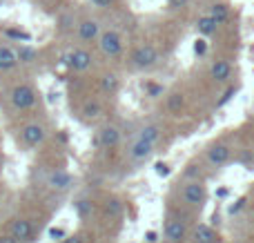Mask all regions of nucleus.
<instances>
[{"label": "nucleus", "mask_w": 254, "mask_h": 243, "mask_svg": "<svg viewBox=\"0 0 254 243\" xmlns=\"http://www.w3.org/2000/svg\"><path fill=\"white\" fill-rule=\"evenodd\" d=\"M181 199H183V203L190 205V208L201 210L207 201V187L203 185L201 181H190L181 187Z\"/></svg>", "instance_id": "nucleus-6"}, {"label": "nucleus", "mask_w": 254, "mask_h": 243, "mask_svg": "<svg viewBox=\"0 0 254 243\" xmlns=\"http://www.w3.org/2000/svg\"><path fill=\"white\" fill-rule=\"evenodd\" d=\"M36 98H38V94H36V89L29 83H18L9 92V103H11V107L16 112L31 110L36 105Z\"/></svg>", "instance_id": "nucleus-3"}, {"label": "nucleus", "mask_w": 254, "mask_h": 243, "mask_svg": "<svg viewBox=\"0 0 254 243\" xmlns=\"http://www.w3.org/2000/svg\"><path fill=\"white\" fill-rule=\"evenodd\" d=\"M98 145L101 150H116L121 145V129L116 125H103L98 132Z\"/></svg>", "instance_id": "nucleus-12"}, {"label": "nucleus", "mask_w": 254, "mask_h": 243, "mask_svg": "<svg viewBox=\"0 0 254 243\" xmlns=\"http://www.w3.org/2000/svg\"><path fill=\"white\" fill-rule=\"evenodd\" d=\"M103 31V25L98 18L94 16H85L80 18L78 22H76V38H78L80 45H92L98 40V36H101Z\"/></svg>", "instance_id": "nucleus-5"}, {"label": "nucleus", "mask_w": 254, "mask_h": 243, "mask_svg": "<svg viewBox=\"0 0 254 243\" xmlns=\"http://www.w3.org/2000/svg\"><path fill=\"white\" fill-rule=\"evenodd\" d=\"M20 141L25 147L34 150V147H40L45 141H47V127L43 123H27L25 127L20 129Z\"/></svg>", "instance_id": "nucleus-7"}, {"label": "nucleus", "mask_w": 254, "mask_h": 243, "mask_svg": "<svg viewBox=\"0 0 254 243\" xmlns=\"http://www.w3.org/2000/svg\"><path fill=\"white\" fill-rule=\"evenodd\" d=\"M96 47H98V52H101L103 58L116 61V58H121L125 52V38L119 29L110 27V29L101 31V36H98V40H96Z\"/></svg>", "instance_id": "nucleus-1"}, {"label": "nucleus", "mask_w": 254, "mask_h": 243, "mask_svg": "<svg viewBox=\"0 0 254 243\" xmlns=\"http://www.w3.org/2000/svg\"><path fill=\"white\" fill-rule=\"evenodd\" d=\"M103 114V105L94 98V101H87L83 105V116H87V119H98V116Z\"/></svg>", "instance_id": "nucleus-23"}, {"label": "nucleus", "mask_w": 254, "mask_h": 243, "mask_svg": "<svg viewBox=\"0 0 254 243\" xmlns=\"http://www.w3.org/2000/svg\"><path fill=\"white\" fill-rule=\"evenodd\" d=\"M0 168H2V156H0Z\"/></svg>", "instance_id": "nucleus-38"}, {"label": "nucleus", "mask_w": 254, "mask_h": 243, "mask_svg": "<svg viewBox=\"0 0 254 243\" xmlns=\"http://www.w3.org/2000/svg\"><path fill=\"white\" fill-rule=\"evenodd\" d=\"M61 243H85V237L83 235H67Z\"/></svg>", "instance_id": "nucleus-33"}, {"label": "nucleus", "mask_w": 254, "mask_h": 243, "mask_svg": "<svg viewBox=\"0 0 254 243\" xmlns=\"http://www.w3.org/2000/svg\"><path fill=\"white\" fill-rule=\"evenodd\" d=\"M230 154H232V150H230L228 143H216V145H212L207 150V163L212 168H223L230 161Z\"/></svg>", "instance_id": "nucleus-14"}, {"label": "nucleus", "mask_w": 254, "mask_h": 243, "mask_svg": "<svg viewBox=\"0 0 254 243\" xmlns=\"http://www.w3.org/2000/svg\"><path fill=\"white\" fill-rule=\"evenodd\" d=\"M74 174L67 172V170H52L47 174V187L52 192H69L74 187Z\"/></svg>", "instance_id": "nucleus-8"}, {"label": "nucleus", "mask_w": 254, "mask_h": 243, "mask_svg": "<svg viewBox=\"0 0 254 243\" xmlns=\"http://www.w3.org/2000/svg\"><path fill=\"white\" fill-rule=\"evenodd\" d=\"M145 241H147V243H156L158 241V232H154V230L145 232Z\"/></svg>", "instance_id": "nucleus-35"}, {"label": "nucleus", "mask_w": 254, "mask_h": 243, "mask_svg": "<svg viewBox=\"0 0 254 243\" xmlns=\"http://www.w3.org/2000/svg\"><path fill=\"white\" fill-rule=\"evenodd\" d=\"M192 239H194V243H221L219 232H216L214 228L205 226V223H201V226L194 228Z\"/></svg>", "instance_id": "nucleus-17"}, {"label": "nucleus", "mask_w": 254, "mask_h": 243, "mask_svg": "<svg viewBox=\"0 0 254 243\" xmlns=\"http://www.w3.org/2000/svg\"><path fill=\"white\" fill-rule=\"evenodd\" d=\"M0 243H18V241L11 235H7V237H0Z\"/></svg>", "instance_id": "nucleus-37"}, {"label": "nucleus", "mask_w": 254, "mask_h": 243, "mask_svg": "<svg viewBox=\"0 0 254 243\" xmlns=\"http://www.w3.org/2000/svg\"><path fill=\"white\" fill-rule=\"evenodd\" d=\"M18 61H20V65H31V62L38 61V52L29 45H25V47L18 49Z\"/></svg>", "instance_id": "nucleus-21"}, {"label": "nucleus", "mask_w": 254, "mask_h": 243, "mask_svg": "<svg viewBox=\"0 0 254 243\" xmlns=\"http://www.w3.org/2000/svg\"><path fill=\"white\" fill-rule=\"evenodd\" d=\"M207 13L214 18L219 27H225V25H228V22H230V16H232V11H230V7H228L225 2H212L210 9H207Z\"/></svg>", "instance_id": "nucleus-18"}, {"label": "nucleus", "mask_w": 254, "mask_h": 243, "mask_svg": "<svg viewBox=\"0 0 254 243\" xmlns=\"http://www.w3.org/2000/svg\"><path fill=\"white\" fill-rule=\"evenodd\" d=\"M20 65L18 61V49H13L11 45H0V74H9Z\"/></svg>", "instance_id": "nucleus-15"}, {"label": "nucleus", "mask_w": 254, "mask_h": 243, "mask_svg": "<svg viewBox=\"0 0 254 243\" xmlns=\"http://www.w3.org/2000/svg\"><path fill=\"white\" fill-rule=\"evenodd\" d=\"M121 212H123V203H121L119 199H110L105 203V214L107 217H119Z\"/></svg>", "instance_id": "nucleus-24"}, {"label": "nucleus", "mask_w": 254, "mask_h": 243, "mask_svg": "<svg viewBox=\"0 0 254 243\" xmlns=\"http://www.w3.org/2000/svg\"><path fill=\"white\" fill-rule=\"evenodd\" d=\"M76 208H78V212L85 217V214L92 210V203H89V201H78V203H76Z\"/></svg>", "instance_id": "nucleus-34"}, {"label": "nucleus", "mask_w": 254, "mask_h": 243, "mask_svg": "<svg viewBox=\"0 0 254 243\" xmlns=\"http://www.w3.org/2000/svg\"><path fill=\"white\" fill-rule=\"evenodd\" d=\"M194 29H196L198 36H203V38H210V36H214L216 31H219V25H216V20L210 16V13H198L196 20H194Z\"/></svg>", "instance_id": "nucleus-16"}, {"label": "nucleus", "mask_w": 254, "mask_h": 243, "mask_svg": "<svg viewBox=\"0 0 254 243\" xmlns=\"http://www.w3.org/2000/svg\"><path fill=\"white\" fill-rule=\"evenodd\" d=\"M234 94H237V87H230V89H228V92H225V94H223V98H221V101H216V107H223V105H225V103H228V101H230V98H232V96H234Z\"/></svg>", "instance_id": "nucleus-31"}, {"label": "nucleus", "mask_w": 254, "mask_h": 243, "mask_svg": "<svg viewBox=\"0 0 254 243\" xmlns=\"http://www.w3.org/2000/svg\"><path fill=\"white\" fill-rule=\"evenodd\" d=\"M207 76L212 78V83H230V78H232V62L228 61V58H214V61L210 62V67H207Z\"/></svg>", "instance_id": "nucleus-9"}, {"label": "nucleus", "mask_w": 254, "mask_h": 243, "mask_svg": "<svg viewBox=\"0 0 254 243\" xmlns=\"http://www.w3.org/2000/svg\"><path fill=\"white\" fill-rule=\"evenodd\" d=\"M9 235L18 243H27L34 239V226H31L29 219H13L11 226H9Z\"/></svg>", "instance_id": "nucleus-11"}, {"label": "nucleus", "mask_w": 254, "mask_h": 243, "mask_svg": "<svg viewBox=\"0 0 254 243\" xmlns=\"http://www.w3.org/2000/svg\"><path fill=\"white\" fill-rule=\"evenodd\" d=\"M183 110V94H172L170 96V112H181Z\"/></svg>", "instance_id": "nucleus-25"}, {"label": "nucleus", "mask_w": 254, "mask_h": 243, "mask_svg": "<svg viewBox=\"0 0 254 243\" xmlns=\"http://www.w3.org/2000/svg\"><path fill=\"white\" fill-rule=\"evenodd\" d=\"M154 172L158 174V177H170L172 174V168L167 163H156V168H154Z\"/></svg>", "instance_id": "nucleus-30"}, {"label": "nucleus", "mask_w": 254, "mask_h": 243, "mask_svg": "<svg viewBox=\"0 0 254 243\" xmlns=\"http://www.w3.org/2000/svg\"><path fill=\"white\" fill-rule=\"evenodd\" d=\"M76 22H78V20L74 18V13L65 11V13H61V16H58V29L65 31V34H67V31H74L76 29Z\"/></svg>", "instance_id": "nucleus-22"}, {"label": "nucleus", "mask_w": 254, "mask_h": 243, "mask_svg": "<svg viewBox=\"0 0 254 243\" xmlns=\"http://www.w3.org/2000/svg\"><path fill=\"white\" fill-rule=\"evenodd\" d=\"M0 2H4V0H0Z\"/></svg>", "instance_id": "nucleus-39"}, {"label": "nucleus", "mask_w": 254, "mask_h": 243, "mask_svg": "<svg viewBox=\"0 0 254 243\" xmlns=\"http://www.w3.org/2000/svg\"><path fill=\"white\" fill-rule=\"evenodd\" d=\"M188 4H190V0H167V7L170 9H183Z\"/></svg>", "instance_id": "nucleus-32"}, {"label": "nucleus", "mask_w": 254, "mask_h": 243, "mask_svg": "<svg viewBox=\"0 0 254 243\" xmlns=\"http://www.w3.org/2000/svg\"><path fill=\"white\" fill-rule=\"evenodd\" d=\"M129 62H131L134 69L147 71V69H154V67L161 62V54H158V49L154 47L152 43H143V45H138V47L131 49Z\"/></svg>", "instance_id": "nucleus-2"}, {"label": "nucleus", "mask_w": 254, "mask_h": 243, "mask_svg": "<svg viewBox=\"0 0 254 243\" xmlns=\"http://www.w3.org/2000/svg\"><path fill=\"white\" fill-rule=\"evenodd\" d=\"M136 136L143 138V141L154 143V145H158V141H161V136H163V129H161V125L149 123V125H145V127H140Z\"/></svg>", "instance_id": "nucleus-19"}, {"label": "nucleus", "mask_w": 254, "mask_h": 243, "mask_svg": "<svg viewBox=\"0 0 254 243\" xmlns=\"http://www.w3.org/2000/svg\"><path fill=\"white\" fill-rule=\"evenodd\" d=\"M65 65L69 67L71 71H76V74H85V71L92 69L94 56L85 45H80V47H74L65 54Z\"/></svg>", "instance_id": "nucleus-4"}, {"label": "nucleus", "mask_w": 254, "mask_h": 243, "mask_svg": "<svg viewBox=\"0 0 254 243\" xmlns=\"http://www.w3.org/2000/svg\"><path fill=\"white\" fill-rule=\"evenodd\" d=\"M47 237L52 241H63L67 237V232L63 230V228H49V232H47Z\"/></svg>", "instance_id": "nucleus-28"}, {"label": "nucleus", "mask_w": 254, "mask_h": 243, "mask_svg": "<svg viewBox=\"0 0 254 243\" xmlns=\"http://www.w3.org/2000/svg\"><path fill=\"white\" fill-rule=\"evenodd\" d=\"M167 243H183L188 239V226L181 219H170L165 226V232H163Z\"/></svg>", "instance_id": "nucleus-13"}, {"label": "nucleus", "mask_w": 254, "mask_h": 243, "mask_svg": "<svg viewBox=\"0 0 254 243\" xmlns=\"http://www.w3.org/2000/svg\"><path fill=\"white\" fill-rule=\"evenodd\" d=\"M121 87V78L114 74V71H110V74H103L101 76V92L103 94H116Z\"/></svg>", "instance_id": "nucleus-20"}, {"label": "nucleus", "mask_w": 254, "mask_h": 243, "mask_svg": "<svg viewBox=\"0 0 254 243\" xmlns=\"http://www.w3.org/2000/svg\"><path fill=\"white\" fill-rule=\"evenodd\" d=\"M89 2V7H94V9H112L119 0H87Z\"/></svg>", "instance_id": "nucleus-26"}, {"label": "nucleus", "mask_w": 254, "mask_h": 243, "mask_svg": "<svg viewBox=\"0 0 254 243\" xmlns=\"http://www.w3.org/2000/svg\"><path fill=\"white\" fill-rule=\"evenodd\" d=\"M248 203V196H241V199H237L232 205H228V214H239L243 208H246Z\"/></svg>", "instance_id": "nucleus-27"}, {"label": "nucleus", "mask_w": 254, "mask_h": 243, "mask_svg": "<svg viewBox=\"0 0 254 243\" xmlns=\"http://www.w3.org/2000/svg\"><path fill=\"white\" fill-rule=\"evenodd\" d=\"M154 143L149 141H143V138L136 136L134 141L129 143V147H127V156H129L131 161H136V163H140V161H147L149 156L154 154Z\"/></svg>", "instance_id": "nucleus-10"}, {"label": "nucleus", "mask_w": 254, "mask_h": 243, "mask_svg": "<svg viewBox=\"0 0 254 243\" xmlns=\"http://www.w3.org/2000/svg\"><path fill=\"white\" fill-rule=\"evenodd\" d=\"M194 52L203 56V54H205V40H196V47H194Z\"/></svg>", "instance_id": "nucleus-36"}, {"label": "nucleus", "mask_w": 254, "mask_h": 243, "mask_svg": "<svg viewBox=\"0 0 254 243\" xmlns=\"http://www.w3.org/2000/svg\"><path fill=\"white\" fill-rule=\"evenodd\" d=\"M145 92H147V96H152V98L163 96V87H161V85H152V83H147V85H145Z\"/></svg>", "instance_id": "nucleus-29"}]
</instances>
